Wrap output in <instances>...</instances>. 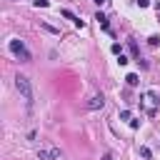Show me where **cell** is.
Returning <instances> with one entry per match:
<instances>
[{
  "mask_svg": "<svg viewBox=\"0 0 160 160\" xmlns=\"http://www.w3.org/2000/svg\"><path fill=\"white\" fill-rule=\"evenodd\" d=\"M15 88H18V92L22 95V100H25L28 105H32L35 92H32V82H30V78H25V75H15Z\"/></svg>",
  "mask_w": 160,
  "mask_h": 160,
  "instance_id": "1",
  "label": "cell"
},
{
  "mask_svg": "<svg viewBox=\"0 0 160 160\" xmlns=\"http://www.w3.org/2000/svg\"><path fill=\"white\" fill-rule=\"evenodd\" d=\"M8 48H10V52H12L15 58H20L22 62H30V60H32V55H30V50L25 48V42H22V40H18V38H12V40L8 42Z\"/></svg>",
  "mask_w": 160,
  "mask_h": 160,
  "instance_id": "2",
  "label": "cell"
},
{
  "mask_svg": "<svg viewBox=\"0 0 160 160\" xmlns=\"http://www.w3.org/2000/svg\"><path fill=\"white\" fill-rule=\"evenodd\" d=\"M140 102H142V108H145V112H148V115H155V105H158L160 100H158V95H155L152 90H148V92L142 95V100H140Z\"/></svg>",
  "mask_w": 160,
  "mask_h": 160,
  "instance_id": "3",
  "label": "cell"
},
{
  "mask_svg": "<svg viewBox=\"0 0 160 160\" xmlns=\"http://www.w3.org/2000/svg\"><path fill=\"white\" fill-rule=\"evenodd\" d=\"M38 158H40V160H60V158H62V152H60V148L50 145L48 150H38Z\"/></svg>",
  "mask_w": 160,
  "mask_h": 160,
  "instance_id": "4",
  "label": "cell"
},
{
  "mask_svg": "<svg viewBox=\"0 0 160 160\" xmlns=\"http://www.w3.org/2000/svg\"><path fill=\"white\" fill-rule=\"evenodd\" d=\"M102 105H105V98H102V92H98V95H92L90 100H88V110H102Z\"/></svg>",
  "mask_w": 160,
  "mask_h": 160,
  "instance_id": "5",
  "label": "cell"
},
{
  "mask_svg": "<svg viewBox=\"0 0 160 160\" xmlns=\"http://www.w3.org/2000/svg\"><path fill=\"white\" fill-rule=\"evenodd\" d=\"M95 20H98V22H100V28H102V30H105V32H112V30H110V25H108V18H105V15H102V12H95Z\"/></svg>",
  "mask_w": 160,
  "mask_h": 160,
  "instance_id": "6",
  "label": "cell"
},
{
  "mask_svg": "<svg viewBox=\"0 0 160 160\" xmlns=\"http://www.w3.org/2000/svg\"><path fill=\"white\" fill-rule=\"evenodd\" d=\"M128 48H130V52H132V58H135V60H138V62H140V60H142V58H140V50H138V45H135V40H132V38H130V40H128Z\"/></svg>",
  "mask_w": 160,
  "mask_h": 160,
  "instance_id": "7",
  "label": "cell"
},
{
  "mask_svg": "<svg viewBox=\"0 0 160 160\" xmlns=\"http://www.w3.org/2000/svg\"><path fill=\"white\" fill-rule=\"evenodd\" d=\"M125 82H128V85H130V88H135V85H138V82H140V78H138V75H135V72H130V75H128V78H125Z\"/></svg>",
  "mask_w": 160,
  "mask_h": 160,
  "instance_id": "8",
  "label": "cell"
},
{
  "mask_svg": "<svg viewBox=\"0 0 160 160\" xmlns=\"http://www.w3.org/2000/svg\"><path fill=\"white\" fill-rule=\"evenodd\" d=\"M60 15H62V18H68V20H72V22H78V20H80V18H75V15H72L68 8H62V10H60Z\"/></svg>",
  "mask_w": 160,
  "mask_h": 160,
  "instance_id": "9",
  "label": "cell"
},
{
  "mask_svg": "<svg viewBox=\"0 0 160 160\" xmlns=\"http://www.w3.org/2000/svg\"><path fill=\"white\" fill-rule=\"evenodd\" d=\"M140 158H142V160H150V158H152V150L142 145V148H140Z\"/></svg>",
  "mask_w": 160,
  "mask_h": 160,
  "instance_id": "10",
  "label": "cell"
},
{
  "mask_svg": "<svg viewBox=\"0 0 160 160\" xmlns=\"http://www.w3.org/2000/svg\"><path fill=\"white\" fill-rule=\"evenodd\" d=\"M40 25H42V28H45L48 32H52V35H60V30H58V28H52L50 22H40Z\"/></svg>",
  "mask_w": 160,
  "mask_h": 160,
  "instance_id": "11",
  "label": "cell"
},
{
  "mask_svg": "<svg viewBox=\"0 0 160 160\" xmlns=\"http://www.w3.org/2000/svg\"><path fill=\"white\" fill-rule=\"evenodd\" d=\"M32 5H35V8H48L50 0H32Z\"/></svg>",
  "mask_w": 160,
  "mask_h": 160,
  "instance_id": "12",
  "label": "cell"
},
{
  "mask_svg": "<svg viewBox=\"0 0 160 160\" xmlns=\"http://www.w3.org/2000/svg\"><path fill=\"white\" fill-rule=\"evenodd\" d=\"M120 120H132V115H130V110H120Z\"/></svg>",
  "mask_w": 160,
  "mask_h": 160,
  "instance_id": "13",
  "label": "cell"
},
{
  "mask_svg": "<svg viewBox=\"0 0 160 160\" xmlns=\"http://www.w3.org/2000/svg\"><path fill=\"white\" fill-rule=\"evenodd\" d=\"M148 42H150V45H160V38H158V35H150Z\"/></svg>",
  "mask_w": 160,
  "mask_h": 160,
  "instance_id": "14",
  "label": "cell"
},
{
  "mask_svg": "<svg viewBox=\"0 0 160 160\" xmlns=\"http://www.w3.org/2000/svg\"><path fill=\"white\" fill-rule=\"evenodd\" d=\"M112 52H115V55H122V48H120V42H112Z\"/></svg>",
  "mask_w": 160,
  "mask_h": 160,
  "instance_id": "15",
  "label": "cell"
},
{
  "mask_svg": "<svg viewBox=\"0 0 160 160\" xmlns=\"http://www.w3.org/2000/svg\"><path fill=\"white\" fill-rule=\"evenodd\" d=\"M118 62H120V65H128V62H130V60H128V58H125V55H118Z\"/></svg>",
  "mask_w": 160,
  "mask_h": 160,
  "instance_id": "16",
  "label": "cell"
},
{
  "mask_svg": "<svg viewBox=\"0 0 160 160\" xmlns=\"http://www.w3.org/2000/svg\"><path fill=\"white\" fill-rule=\"evenodd\" d=\"M138 5H140V8H148V5H150V0H138Z\"/></svg>",
  "mask_w": 160,
  "mask_h": 160,
  "instance_id": "17",
  "label": "cell"
},
{
  "mask_svg": "<svg viewBox=\"0 0 160 160\" xmlns=\"http://www.w3.org/2000/svg\"><path fill=\"white\" fill-rule=\"evenodd\" d=\"M102 160H115V158H112V152H105V155H102Z\"/></svg>",
  "mask_w": 160,
  "mask_h": 160,
  "instance_id": "18",
  "label": "cell"
},
{
  "mask_svg": "<svg viewBox=\"0 0 160 160\" xmlns=\"http://www.w3.org/2000/svg\"><path fill=\"white\" fill-rule=\"evenodd\" d=\"M92 2H98V5H100V2H105V0H92Z\"/></svg>",
  "mask_w": 160,
  "mask_h": 160,
  "instance_id": "19",
  "label": "cell"
}]
</instances>
